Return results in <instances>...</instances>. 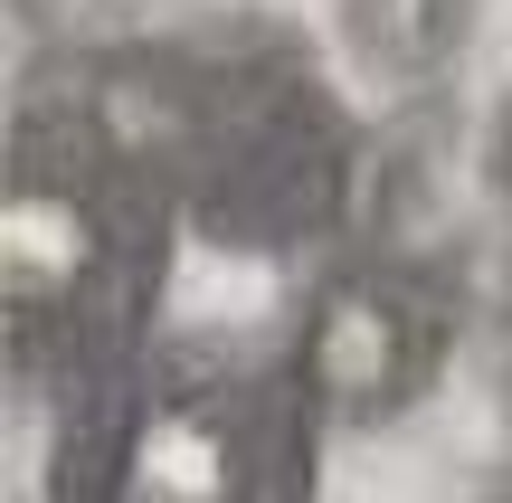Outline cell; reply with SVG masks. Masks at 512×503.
Listing matches in <instances>:
<instances>
[{
    "instance_id": "obj_1",
    "label": "cell",
    "mask_w": 512,
    "mask_h": 503,
    "mask_svg": "<svg viewBox=\"0 0 512 503\" xmlns=\"http://www.w3.org/2000/svg\"><path fill=\"white\" fill-rule=\"evenodd\" d=\"M313 418L294 380H171L124 409L105 437V466L86 475V503H304V437Z\"/></svg>"
},
{
    "instance_id": "obj_2",
    "label": "cell",
    "mask_w": 512,
    "mask_h": 503,
    "mask_svg": "<svg viewBox=\"0 0 512 503\" xmlns=\"http://www.w3.org/2000/svg\"><path fill=\"white\" fill-rule=\"evenodd\" d=\"M446 371V314L418 276L399 266H332L313 276L304 314H294L285 380L313 418L332 428H389L427 399Z\"/></svg>"
},
{
    "instance_id": "obj_3",
    "label": "cell",
    "mask_w": 512,
    "mask_h": 503,
    "mask_svg": "<svg viewBox=\"0 0 512 503\" xmlns=\"http://www.w3.org/2000/svg\"><path fill=\"white\" fill-rule=\"evenodd\" d=\"M143 190H162V171L124 162L105 133H95V152L76 171H38V152L19 162V181H10V314H19V333L38 314L76 323L114 285Z\"/></svg>"
},
{
    "instance_id": "obj_4",
    "label": "cell",
    "mask_w": 512,
    "mask_h": 503,
    "mask_svg": "<svg viewBox=\"0 0 512 503\" xmlns=\"http://www.w3.org/2000/svg\"><path fill=\"white\" fill-rule=\"evenodd\" d=\"M332 29L380 86H427L475 38V0H332Z\"/></svg>"
},
{
    "instance_id": "obj_6",
    "label": "cell",
    "mask_w": 512,
    "mask_h": 503,
    "mask_svg": "<svg viewBox=\"0 0 512 503\" xmlns=\"http://www.w3.org/2000/svg\"><path fill=\"white\" fill-rule=\"evenodd\" d=\"M494 503H512V475H503V494H494Z\"/></svg>"
},
{
    "instance_id": "obj_5",
    "label": "cell",
    "mask_w": 512,
    "mask_h": 503,
    "mask_svg": "<svg viewBox=\"0 0 512 503\" xmlns=\"http://www.w3.org/2000/svg\"><path fill=\"white\" fill-rule=\"evenodd\" d=\"M484 181H494V190H503V209H512V86H503L494 124H484Z\"/></svg>"
}]
</instances>
